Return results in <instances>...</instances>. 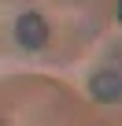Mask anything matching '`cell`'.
I'll return each mask as SVG.
<instances>
[{
	"label": "cell",
	"instance_id": "1",
	"mask_svg": "<svg viewBox=\"0 0 122 126\" xmlns=\"http://www.w3.org/2000/svg\"><path fill=\"white\" fill-rule=\"evenodd\" d=\"M15 41L22 48H44L48 45V22L37 15V11H26L19 22H15Z\"/></svg>",
	"mask_w": 122,
	"mask_h": 126
},
{
	"label": "cell",
	"instance_id": "2",
	"mask_svg": "<svg viewBox=\"0 0 122 126\" xmlns=\"http://www.w3.org/2000/svg\"><path fill=\"white\" fill-rule=\"evenodd\" d=\"M89 93L100 104H118L122 100V74L118 71H96L89 78Z\"/></svg>",
	"mask_w": 122,
	"mask_h": 126
},
{
	"label": "cell",
	"instance_id": "3",
	"mask_svg": "<svg viewBox=\"0 0 122 126\" xmlns=\"http://www.w3.org/2000/svg\"><path fill=\"white\" fill-rule=\"evenodd\" d=\"M118 19H122V8H118Z\"/></svg>",
	"mask_w": 122,
	"mask_h": 126
},
{
	"label": "cell",
	"instance_id": "4",
	"mask_svg": "<svg viewBox=\"0 0 122 126\" xmlns=\"http://www.w3.org/2000/svg\"><path fill=\"white\" fill-rule=\"evenodd\" d=\"M0 126H4V119H0Z\"/></svg>",
	"mask_w": 122,
	"mask_h": 126
}]
</instances>
